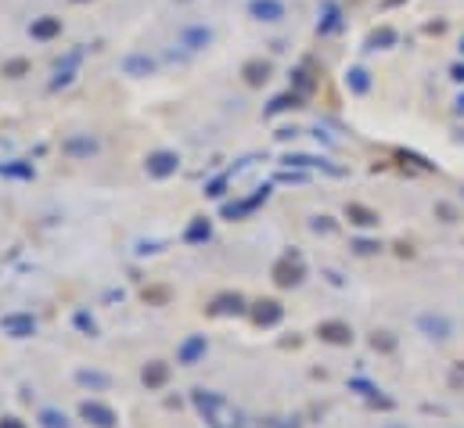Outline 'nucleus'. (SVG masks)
<instances>
[{"mask_svg": "<svg viewBox=\"0 0 464 428\" xmlns=\"http://www.w3.org/2000/svg\"><path fill=\"white\" fill-rule=\"evenodd\" d=\"M79 414H83L94 428H116V410L98 403V400H87L83 407H79Z\"/></svg>", "mask_w": 464, "mask_h": 428, "instance_id": "f257e3e1", "label": "nucleus"}, {"mask_svg": "<svg viewBox=\"0 0 464 428\" xmlns=\"http://www.w3.org/2000/svg\"><path fill=\"white\" fill-rule=\"evenodd\" d=\"M274 281L281 284V288H292V284L302 281V263L299 256H284L277 266H274Z\"/></svg>", "mask_w": 464, "mask_h": 428, "instance_id": "f03ea898", "label": "nucleus"}, {"mask_svg": "<svg viewBox=\"0 0 464 428\" xmlns=\"http://www.w3.org/2000/svg\"><path fill=\"white\" fill-rule=\"evenodd\" d=\"M0 328H4L8 335H14V339H25V335H33V331H36V321H33V317H25V313H11V317L0 321Z\"/></svg>", "mask_w": 464, "mask_h": 428, "instance_id": "7ed1b4c3", "label": "nucleus"}, {"mask_svg": "<svg viewBox=\"0 0 464 428\" xmlns=\"http://www.w3.org/2000/svg\"><path fill=\"white\" fill-rule=\"evenodd\" d=\"M177 166H180V158L173 151H155L148 158V173H151V177H169V173H177Z\"/></svg>", "mask_w": 464, "mask_h": 428, "instance_id": "20e7f679", "label": "nucleus"}, {"mask_svg": "<svg viewBox=\"0 0 464 428\" xmlns=\"http://www.w3.org/2000/svg\"><path fill=\"white\" fill-rule=\"evenodd\" d=\"M249 11H252L260 22H277V19H284V4H281V0H252Z\"/></svg>", "mask_w": 464, "mask_h": 428, "instance_id": "39448f33", "label": "nucleus"}, {"mask_svg": "<svg viewBox=\"0 0 464 428\" xmlns=\"http://www.w3.org/2000/svg\"><path fill=\"white\" fill-rule=\"evenodd\" d=\"M202 356H205V335H191V339L180 345V353H177V360L187 363V367H191V363H198Z\"/></svg>", "mask_w": 464, "mask_h": 428, "instance_id": "423d86ee", "label": "nucleus"}, {"mask_svg": "<svg viewBox=\"0 0 464 428\" xmlns=\"http://www.w3.org/2000/svg\"><path fill=\"white\" fill-rule=\"evenodd\" d=\"M140 378H144V385H148V389H162V385H166V378H169V367L155 360V363H148V367L140 371Z\"/></svg>", "mask_w": 464, "mask_h": 428, "instance_id": "0eeeda50", "label": "nucleus"}, {"mask_svg": "<svg viewBox=\"0 0 464 428\" xmlns=\"http://www.w3.org/2000/svg\"><path fill=\"white\" fill-rule=\"evenodd\" d=\"M252 317H255V324L270 328V324H277V321H281V306L274 303V299H266V303H260V306L252 310Z\"/></svg>", "mask_w": 464, "mask_h": 428, "instance_id": "6e6552de", "label": "nucleus"}, {"mask_svg": "<svg viewBox=\"0 0 464 428\" xmlns=\"http://www.w3.org/2000/svg\"><path fill=\"white\" fill-rule=\"evenodd\" d=\"M245 310V299L242 295H220L213 303V313H242Z\"/></svg>", "mask_w": 464, "mask_h": 428, "instance_id": "1a4fd4ad", "label": "nucleus"}, {"mask_svg": "<svg viewBox=\"0 0 464 428\" xmlns=\"http://www.w3.org/2000/svg\"><path fill=\"white\" fill-rule=\"evenodd\" d=\"M321 339H328V342H349L353 339V331H349L346 324H321Z\"/></svg>", "mask_w": 464, "mask_h": 428, "instance_id": "9d476101", "label": "nucleus"}, {"mask_svg": "<svg viewBox=\"0 0 464 428\" xmlns=\"http://www.w3.org/2000/svg\"><path fill=\"white\" fill-rule=\"evenodd\" d=\"M123 69L130 72V76H148L151 72V58H144V54H130L123 61Z\"/></svg>", "mask_w": 464, "mask_h": 428, "instance_id": "9b49d317", "label": "nucleus"}, {"mask_svg": "<svg viewBox=\"0 0 464 428\" xmlns=\"http://www.w3.org/2000/svg\"><path fill=\"white\" fill-rule=\"evenodd\" d=\"M36 40H51L54 33H61V22L58 19H43V22H33V29H29Z\"/></svg>", "mask_w": 464, "mask_h": 428, "instance_id": "f8f14e48", "label": "nucleus"}, {"mask_svg": "<svg viewBox=\"0 0 464 428\" xmlns=\"http://www.w3.org/2000/svg\"><path fill=\"white\" fill-rule=\"evenodd\" d=\"M79 385H90V389H108V374H98V371H79L76 374Z\"/></svg>", "mask_w": 464, "mask_h": 428, "instance_id": "ddd939ff", "label": "nucleus"}, {"mask_svg": "<svg viewBox=\"0 0 464 428\" xmlns=\"http://www.w3.org/2000/svg\"><path fill=\"white\" fill-rule=\"evenodd\" d=\"M209 234H213L209 220H195V224L187 227V242H209Z\"/></svg>", "mask_w": 464, "mask_h": 428, "instance_id": "4468645a", "label": "nucleus"}, {"mask_svg": "<svg viewBox=\"0 0 464 428\" xmlns=\"http://www.w3.org/2000/svg\"><path fill=\"white\" fill-rule=\"evenodd\" d=\"M349 216H353V224H360V227H375V224H378V216L367 213V209H360V205H349Z\"/></svg>", "mask_w": 464, "mask_h": 428, "instance_id": "2eb2a0df", "label": "nucleus"}, {"mask_svg": "<svg viewBox=\"0 0 464 428\" xmlns=\"http://www.w3.org/2000/svg\"><path fill=\"white\" fill-rule=\"evenodd\" d=\"M266 72H270V65H260V61H252V65H245V76H249V83H255V87H260L263 79H266Z\"/></svg>", "mask_w": 464, "mask_h": 428, "instance_id": "dca6fc26", "label": "nucleus"}, {"mask_svg": "<svg viewBox=\"0 0 464 428\" xmlns=\"http://www.w3.org/2000/svg\"><path fill=\"white\" fill-rule=\"evenodd\" d=\"M40 421H43V428H69L65 414H58V410H43Z\"/></svg>", "mask_w": 464, "mask_h": 428, "instance_id": "f3484780", "label": "nucleus"}, {"mask_svg": "<svg viewBox=\"0 0 464 428\" xmlns=\"http://www.w3.org/2000/svg\"><path fill=\"white\" fill-rule=\"evenodd\" d=\"M72 155H94V151H98V140H69V145H65Z\"/></svg>", "mask_w": 464, "mask_h": 428, "instance_id": "a211bd4d", "label": "nucleus"}, {"mask_svg": "<svg viewBox=\"0 0 464 428\" xmlns=\"http://www.w3.org/2000/svg\"><path fill=\"white\" fill-rule=\"evenodd\" d=\"M184 40H187V47H205V43L213 40V33H209V29H191Z\"/></svg>", "mask_w": 464, "mask_h": 428, "instance_id": "6ab92c4d", "label": "nucleus"}, {"mask_svg": "<svg viewBox=\"0 0 464 428\" xmlns=\"http://www.w3.org/2000/svg\"><path fill=\"white\" fill-rule=\"evenodd\" d=\"M428 331H439V339H446V324L443 321H432V317H425V321H421Z\"/></svg>", "mask_w": 464, "mask_h": 428, "instance_id": "aec40b11", "label": "nucleus"}, {"mask_svg": "<svg viewBox=\"0 0 464 428\" xmlns=\"http://www.w3.org/2000/svg\"><path fill=\"white\" fill-rule=\"evenodd\" d=\"M76 324L83 328V331H90V335H94V331H98V328H94V321H90L87 313H76Z\"/></svg>", "mask_w": 464, "mask_h": 428, "instance_id": "412c9836", "label": "nucleus"}, {"mask_svg": "<svg viewBox=\"0 0 464 428\" xmlns=\"http://www.w3.org/2000/svg\"><path fill=\"white\" fill-rule=\"evenodd\" d=\"M0 428H25L19 418H4V421H0Z\"/></svg>", "mask_w": 464, "mask_h": 428, "instance_id": "4be33fe9", "label": "nucleus"}, {"mask_svg": "<svg viewBox=\"0 0 464 428\" xmlns=\"http://www.w3.org/2000/svg\"><path fill=\"white\" fill-rule=\"evenodd\" d=\"M353 87H357V90H363V87H367V83H363V72H353Z\"/></svg>", "mask_w": 464, "mask_h": 428, "instance_id": "5701e85b", "label": "nucleus"}]
</instances>
